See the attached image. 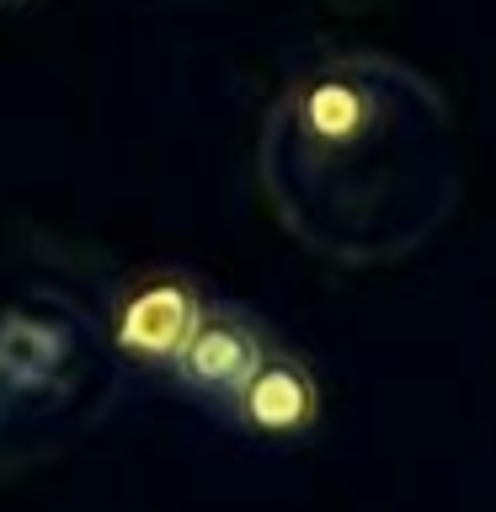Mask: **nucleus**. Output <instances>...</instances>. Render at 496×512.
I'll return each instance as SVG.
<instances>
[{
    "instance_id": "f257e3e1",
    "label": "nucleus",
    "mask_w": 496,
    "mask_h": 512,
    "mask_svg": "<svg viewBox=\"0 0 496 512\" xmlns=\"http://www.w3.org/2000/svg\"><path fill=\"white\" fill-rule=\"evenodd\" d=\"M86 352V320L70 299L32 294L0 310V400L38 406L70 384Z\"/></svg>"
},
{
    "instance_id": "f03ea898",
    "label": "nucleus",
    "mask_w": 496,
    "mask_h": 512,
    "mask_svg": "<svg viewBox=\"0 0 496 512\" xmlns=\"http://www.w3.org/2000/svg\"><path fill=\"white\" fill-rule=\"evenodd\" d=\"M203 288L187 272H150L118 288V299L107 304V347L123 363L144 368V374H171V363L182 358L192 326L203 315Z\"/></svg>"
},
{
    "instance_id": "7ed1b4c3",
    "label": "nucleus",
    "mask_w": 496,
    "mask_h": 512,
    "mask_svg": "<svg viewBox=\"0 0 496 512\" xmlns=\"http://www.w3.org/2000/svg\"><path fill=\"white\" fill-rule=\"evenodd\" d=\"M267 347H272L267 331L256 326V320L240 310V304H203L198 326H192L182 358L171 363L166 379H171L187 400L224 411V406H230V395L251 379V368L262 363Z\"/></svg>"
},
{
    "instance_id": "20e7f679",
    "label": "nucleus",
    "mask_w": 496,
    "mask_h": 512,
    "mask_svg": "<svg viewBox=\"0 0 496 512\" xmlns=\"http://www.w3.org/2000/svg\"><path fill=\"white\" fill-rule=\"evenodd\" d=\"M374 112H379L374 80L358 64H320V70H310L283 96L278 123L294 128L299 144H310L320 155H336L374 134Z\"/></svg>"
},
{
    "instance_id": "39448f33",
    "label": "nucleus",
    "mask_w": 496,
    "mask_h": 512,
    "mask_svg": "<svg viewBox=\"0 0 496 512\" xmlns=\"http://www.w3.org/2000/svg\"><path fill=\"white\" fill-rule=\"evenodd\" d=\"M224 416L240 432H251V438H272V443L304 438L320 422V384L304 358H294L283 347H267L262 363L251 368V379L230 395Z\"/></svg>"
},
{
    "instance_id": "423d86ee",
    "label": "nucleus",
    "mask_w": 496,
    "mask_h": 512,
    "mask_svg": "<svg viewBox=\"0 0 496 512\" xmlns=\"http://www.w3.org/2000/svg\"><path fill=\"white\" fill-rule=\"evenodd\" d=\"M0 6H22V0H0Z\"/></svg>"
}]
</instances>
